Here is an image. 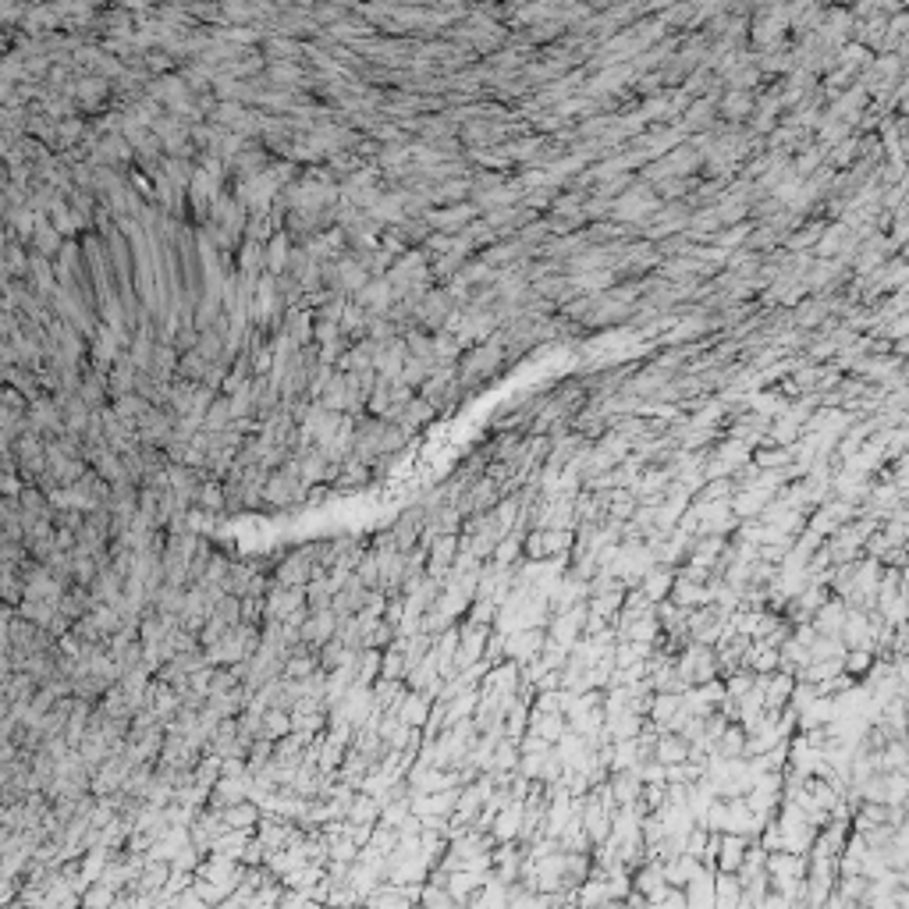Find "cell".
Wrapping results in <instances>:
<instances>
[{
    "label": "cell",
    "instance_id": "1",
    "mask_svg": "<svg viewBox=\"0 0 909 909\" xmlns=\"http://www.w3.org/2000/svg\"><path fill=\"white\" fill-rule=\"evenodd\" d=\"M572 540H576V530H530L522 537V558L526 562H551V558H565L572 551Z\"/></svg>",
    "mask_w": 909,
    "mask_h": 909
},
{
    "label": "cell",
    "instance_id": "2",
    "mask_svg": "<svg viewBox=\"0 0 909 909\" xmlns=\"http://www.w3.org/2000/svg\"><path fill=\"white\" fill-rule=\"evenodd\" d=\"M419 530H423V508H419V505L405 508V512L398 515L395 530H391L398 551H412V547L419 544Z\"/></svg>",
    "mask_w": 909,
    "mask_h": 909
}]
</instances>
